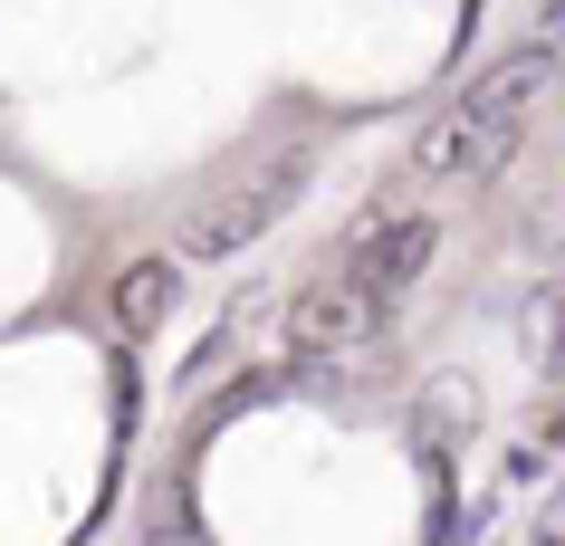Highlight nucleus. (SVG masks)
Instances as JSON below:
<instances>
[{"label": "nucleus", "mask_w": 565, "mask_h": 546, "mask_svg": "<svg viewBox=\"0 0 565 546\" xmlns=\"http://www.w3.org/2000/svg\"><path fill=\"white\" fill-rule=\"evenodd\" d=\"M173 298H182V269H173V259H135V269L116 278L106 317H116V335H153L163 317H173Z\"/></svg>", "instance_id": "obj_6"}, {"label": "nucleus", "mask_w": 565, "mask_h": 546, "mask_svg": "<svg viewBox=\"0 0 565 546\" xmlns=\"http://www.w3.org/2000/svg\"><path fill=\"white\" fill-rule=\"evenodd\" d=\"M374 326H384V307L364 298L355 278H317V288H298V307H288V355H364Z\"/></svg>", "instance_id": "obj_1"}, {"label": "nucleus", "mask_w": 565, "mask_h": 546, "mask_svg": "<svg viewBox=\"0 0 565 546\" xmlns=\"http://www.w3.org/2000/svg\"><path fill=\"white\" fill-rule=\"evenodd\" d=\"M431 249H441V231H431L422 212L413 221H364V231H355V269H345V278H355L374 307H403L422 288V269H431Z\"/></svg>", "instance_id": "obj_2"}, {"label": "nucleus", "mask_w": 565, "mask_h": 546, "mask_svg": "<svg viewBox=\"0 0 565 546\" xmlns=\"http://www.w3.org/2000/svg\"><path fill=\"white\" fill-rule=\"evenodd\" d=\"M499 153H508L499 125H479V116H441V125H422L413 163H422V173H441V182H470V173H489Z\"/></svg>", "instance_id": "obj_5"}, {"label": "nucleus", "mask_w": 565, "mask_h": 546, "mask_svg": "<svg viewBox=\"0 0 565 546\" xmlns=\"http://www.w3.org/2000/svg\"><path fill=\"white\" fill-rule=\"evenodd\" d=\"M546 87H556V49H518V58H499V67L470 87V106H460V116L499 125V135H518V116H527Z\"/></svg>", "instance_id": "obj_4"}, {"label": "nucleus", "mask_w": 565, "mask_h": 546, "mask_svg": "<svg viewBox=\"0 0 565 546\" xmlns=\"http://www.w3.org/2000/svg\"><path fill=\"white\" fill-rule=\"evenodd\" d=\"M298 182V173H288ZM288 182H259V192H231V202H211V212H192L182 221V249L192 259H231V249H249L278 221V202H288Z\"/></svg>", "instance_id": "obj_3"}]
</instances>
